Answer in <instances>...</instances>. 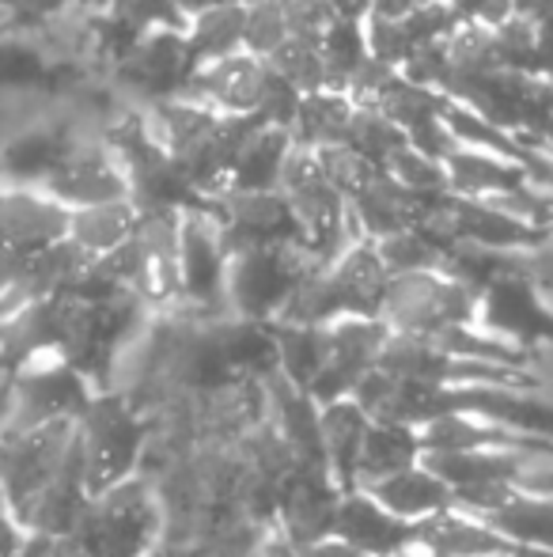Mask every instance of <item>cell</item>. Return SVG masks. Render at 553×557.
Returning <instances> with one entry per match:
<instances>
[{"label": "cell", "instance_id": "52a82bcc", "mask_svg": "<svg viewBox=\"0 0 553 557\" xmlns=\"http://www.w3.org/2000/svg\"><path fill=\"white\" fill-rule=\"evenodd\" d=\"M478 300L481 296L470 285L448 277L443 270L406 273V277H391L379 319L391 334L436 337L455 326L478 323Z\"/></svg>", "mask_w": 553, "mask_h": 557}, {"label": "cell", "instance_id": "6da1fadb", "mask_svg": "<svg viewBox=\"0 0 553 557\" xmlns=\"http://www.w3.org/2000/svg\"><path fill=\"white\" fill-rule=\"evenodd\" d=\"M387 285H391V273L379 262L376 243L356 239L334 262L315 265L303 277L277 323L330 326L341 319H379Z\"/></svg>", "mask_w": 553, "mask_h": 557}, {"label": "cell", "instance_id": "c3c4849f", "mask_svg": "<svg viewBox=\"0 0 553 557\" xmlns=\"http://www.w3.org/2000/svg\"><path fill=\"white\" fill-rule=\"evenodd\" d=\"M519 20L535 23V27H553V0H512Z\"/></svg>", "mask_w": 553, "mask_h": 557}, {"label": "cell", "instance_id": "d6a6232c", "mask_svg": "<svg viewBox=\"0 0 553 557\" xmlns=\"http://www.w3.org/2000/svg\"><path fill=\"white\" fill-rule=\"evenodd\" d=\"M376 255L391 277H406V273H432L443 270V247L420 227H406L399 235H387L376 243Z\"/></svg>", "mask_w": 553, "mask_h": 557}, {"label": "cell", "instance_id": "f907efd6", "mask_svg": "<svg viewBox=\"0 0 553 557\" xmlns=\"http://www.w3.org/2000/svg\"><path fill=\"white\" fill-rule=\"evenodd\" d=\"M330 4H334V15H338V20L364 23V20H368V12H372V0H330Z\"/></svg>", "mask_w": 553, "mask_h": 557}, {"label": "cell", "instance_id": "d6986e66", "mask_svg": "<svg viewBox=\"0 0 553 557\" xmlns=\"http://www.w3.org/2000/svg\"><path fill=\"white\" fill-rule=\"evenodd\" d=\"M368 429H372V418L364 413V406L353 403V398H338V403L318 406V444H323V462L341 490H353L356 485V462H361V447H364Z\"/></svg>", "mask_w": 553, "mask_h": 557}, {"label": "cell", "instance_id": "83f0119b", "mask_svg": "<svg viewBox=\"0 0 553 557\" xmlns=\"http://www.w3.org/2000/svg\"><path fill=\"white\" fill-rule=\"evenodd\" d=\"M277 349V375L307 395L326 364V326H300V323H269Z\"/></svg>", "mask_w": 553, "mask_h": 557}, {"label": "cell", "instance_id": "e575fe53", "mask_svg": "<svg viewBox=\"0 0 553 557\" xmlns=\"http://www.w3.org/2000/svg\"><path fill=\"white\" fill-rule=\"evenodd\" d=\"M493 46H497V65L504 73L516 76H535L539 81V27L519 15H512L508 23L493 30Z\"/></svg>", "mask_w": 553, "mask_h": 557}, {"label": "cell", "instance_id": "1f68e13d", "mask_svg": "<svg viewBox=\"0 0 553 557\" xmlns=\"http://www.w3.org/2000/svg\"><path fill=\"white\" fill-rule=\"evenodd\" d=\"M443 103H448V96L443 91H432V88H420V84H410L406 76H394L391 84L384 88V96L376 99V111L379 114H387L394 125H399L402 133H414L420 129V125H428V122H440V114H443Z\"/></svg>", "mask_w": 553, "mask_h": 557}, {"label": "cell", "instance_id": "f35d334b", "mask_svg": "<svg viewBox=\"0 0 553 557\" xmlns=\"http://www.w3.org/2000/svg\"><path fill=\"white\" fill-rule=\"evenodd\" d=\"M364 38H368V53L376 61L391 69H402L410 58H414V42L406 38V27L402 20H384V15H368L364 20Z\"/></svg>", "mask_w": 553, "mask_h": 557}, {"label": "cell", "instance_id": "8fae6325", "mask_svg": "<svg viewBox=\"0 0 553 557\" xmlns=\"http://www.w3.org/2000/svg\"><path fill=\"white\" fill-rule=\"evenodd\" d=\"M228 250L209 213H183L178 224V304L198 315H228L224 308Z\"/></svg>", "mask_w": 553, "mask_h": 557}, {"label": "cell", "instance_id": "44dd1931", "mask_svg": "<svg viewBox=\"0 0 553 557\" xmlns=\"http://www.w3.org/2000/svg\"><path fill=\"white\" fill-rule=\"evenodd\" d=\"M478 520H486L489 528H493L504 543L516 546V550L553 554V497H535V493L508 490L489 512H481Z\"/></svg>", "mask_w": 553, "mask_h": 557}, {"label": "cell", "instance_id": "74e56055", "mask_svg": "<svg viewBox=\"0 0 553 557\" xmlns=\"http://www.w3.org/2000/svg\"><path fill=\"white\" fill-rule=\"evenodd\" d=\"M315 160H318V168H323V175L330 178V186H334V190H338L345 201H353L356 194H361L364 186H368L372 178L379 175V168H372L368 160H361L356 152H349L345 145L318 148Z\"/></svg>", "mask_w": 553, "mask_h": 557}, {"label": "cell", "instance_id": "7c38bea8", "mask_svg": "<svg viewBox=\"0 0 553 557\" xmlns=\"http://www.w3.org/2000/svg\"><path fill=\"white\" fill-rule=\"evenodd\" d=\"M387 337L391 331L384 326V319H341V323L326 326V364L307 391L315 406L353 398L356 383L376 372Z\"/></svg>", "mask_w": 553, "mask_h": 557}, {"label": "cell", "instance_id": "ac0fdd59", "mask_svg": "<svg viewBox=\"0 0 553 557\" xmlns=\"http://www.w3.org/2000/svg\"><path fill=\"white\" fill-rule=\"evenodd\" d=\"M356 490H364L379 508H387V512L399 516V520L414 523V528L432 520V516L448 512V508H455V493H451L425 462H414V467L399 470V474L384 478V482L356 485Z\"/></svg>", "mask_w": 553, "mask_h": 557}, {"label": "cell", "instance_id": "816d5d0a", "mask_svg": "<svg viewBox=\"0 0 553 557\" xmlns=\"http://www.w3.org/2000/svg\"><path fill=\"white\" fill-rule=\"evenodd\" d=\"M144 557H183V554H178V550H175V546H171V543H160V546H155L152 554H144Z\"/></svg>", "mask_w": 553, "mask_h": 557}, {"label": "cell", "instance_id": "2e32d148", "mask_svg": "<svg viewBox=\"0 0 553 557\" xmlns=\"http://www.w3.org/2000/svg\"><path fill=\"white\" fill-rule=\"evenodd\" d=\"M334 539L353 546L364 557H391L417 546V528L387 508H379L364 490H341L338 512H334Z\"/></svg>", "mask_w": 553, "mask_h": 557}, {"label": "cell", "instance_id": "11a10c76", "mask_svg": "<svg viewBox=\"0 0 553 557\" xmlns=\"http://www.w3.org/2000/svg\"><path fill=\"white\" fill-rule=\"evenodd\" d=\"M420 4H448V0H420Z\"/></svg>", "mask_w": 553, "mask_h": 557}, {"label": "cell", "instance_id": "9c48e42d", "mask_svg": "<svg viewBox=\"0 0 553 557\" xmlns=\"http://www.w3.org/2000/svg\"><path fill=\"white\" fill-rule=\"evenodd\" d=\"M190 76L193 61L190 46H186V30H152V35L137 38L111 65V81L140 107L178 99Z\"/></svg>", "mask_w": 553, "mask_h": 557}, {"label": "cell", "instance_id": "f546056e", "mask_svg": "<svg viewBox=\"0 0 553 557\" xmlns=\"http://www.w3.org/2000/svg\"><path fill=\"white\" fill-rule=\"evenodd\" d=\"M318 53H323V88L338 91V96H349V84H353V76L361 73L364 61L372 58L368 38H364V23L334 20L330 27L323 30Z\"/></svg>", "mask_w": 553, "mask_h": 557}, {"label": "cell", "instance_id": "681fc988", "mask_svg": "<svg viewBox=\"0 0 553 557\" xmlns=\"http://www.w3.org/2000/svg\"><path fill=\"white\" fill-rule=\"evenodd\" d=\"M527 270H531V281L542 296H553V262H542L539 255H527Z\"/></svg>", "mask_w": 553, "mask_h": 557}, {"label": "cell", "instance_id": "8d00e7d4", "mask_svg": "<svg viewBox=\"0 0 553 557\" xmlns=\"http://www.w3.org/2000/svg\"><path fill=\"white\" fill-rule=\"evenodd\" d=\"M384 171L399 186H406L410 194H417V198L448 194V171H443V163L428 160V156H420L417 148H410V145L402 148V152H394Z\"/></svg>", "mask_w": 553, "mask_h": 557}, {"label": "cell", "instance_id": "4dcf8cb0", "mask_svg": "<svg viewBox=\"0 0 553 557\" xmlns=\"http://www.w3.org/2000/svg\"><path fill=\"white\" fill-rule=\"evenodd\" d=\"M410 140L399 125L391 122L387 114H379L376 107H356L353 103V117H349V129H345V148L356 152L361 160H368L372 168L384 171L391 163L394 152H402Z\"/></svg>", "mask_w": 553, "mask_h": 557}, {"label": "cell", "instance_id": "7a4b0ae2", "mask_svg": "<svg viewBox=\"0 0 553 557\" xmlns=\"http://www.w3.org/2000/svg\"><path fill=\"white\" fill-rule=\"evenodd\" d=\"M88 557H144L167 543V508L163 493L144 474L96 493L84 508L73 535Z\"/></svg>", "mask_w": 553, "mask_h": 557}, {"label": "cell", "instance_id": "4fadbf2b", "mask_svg": "<svg viewBox=\"0 0 553 557\" xmlns=\"http://www.w3.org/2000/svg\"><path fill=\"white\" fill-rule=\"evenodd\" d=\"M478 326L504 342L531 349V345H553V308L535 288L531 270L508 273L493 281L478 300Z\"/></svg>", "mask_w": 553, "mask_h": 557}, {"label": "cell", "instance_id": "8992f818", "mask_svg": "<svg viewBox=\"0 0 553 557\" xmlns=\"http://www.w3.org/2000/svg\"><path fill=\"white\" fill-rule=\"evenodd\" d=\"M311 270L315 258L300 247H259L231 255L224 277V308L247 323H277Z\"/></svg>", "mask_w": 553, "mask_h": 557}, {"label": "cell", "instance_id": "4316f807", "mask_svg": "<svg viewBox=\"0 0 553 557\" xmlns=\"http://www.w3.org/2000/svg\"><path fill=\"white\" fill-rule=\"evenodd\" d=\"M243 23H247L243 4H216L190 15V23H186V46H190L193 69L243 53Z\"/></svg>", "mask_w": 553, "mask_h": 557}, {"label": "cell", "instance_id": "b9f144b4", "mask_svg": "<svg viewBox=\"0 0 553 557\" xmlns=\"http://www.w3.org/2000/svg\"><path fill=\"white\" fill-rule=\"evenodd\" d=\"M410 84H420V88H432V91H443L451 76V61H448V42H432V46H420L414 50V58L399 69Z\"/></svg>", "mask_w": 553, "mask_h": 557}, {"label": "cell", "instance_id": "f5cc1de1", "mask_svg": "<svg viewBox=\"0 0 553 557\" xmlns=\"http://www.w3.org/2000/svg\"><path fill=\"white\" fill-rule=\"evenodd\" d=\"M474 557H524V550H516V546H512V550H497V554H474Z\"/></svg>", "mask_w": 553, "mask_h": 557}, {"label": "cell", "instance_id": "ee69618b", "mask_svg": "<svg viewBox=\"0 0 553 557\" xmlns=\"http://www.w3.org/2000/svg\"><path fill=\"white\" fill-rule=\"evenodd\" d=\"M451 8H455L463 27H486V30H497L501 23H508L516 15L512 0H451Z\"/></svg>", "mask_w": 553, "mask_h": 557}, {"label": "cell", "instance_id": "7dc6e473", "mask_svg": "<svg viewBox=\"0 0 553 557\" xmlns=\"http://www.w3.org/2000/svg\"><path fill=\"white\" fill-rule=\"evenodd\" d=\"M23 528L15 523V516L8 512V505L0 500V557H15L20 554V546H23Z\"/></svg>", "mask_w": 553, "mask_h": 557}, {"label": "cell", "instance_id": "d4e9b609", "mask_svg": "<svg viewBox=\"0 0 553 557\" xmlns=\"http://www.w3.org/2000/svg\"><path fill=\"white\" fill-rule=\"evenodd\" d=\"M292 133L288 129H259L251 137V145L239 152L236 168L228 175V190L224 194H269L277 190L280 183V171H285V160L292 152Z\"/></svg>", "mask_w": 553, "mask_h": 557}, {"label": "cell", "instance_id": "d590c367", "mask_svg": "<svg viewBox=\"0 0 553 557\" xmlns=\"http://www.w3.org/2000/svg\"><path fill=\"white\" fill-rule=\"evenodd\" d=\"M288 38V23H285V8L280 0H254L247 4V23H243V53L266 61Z\"/></svg>", "mask_w": 553, "mask_h": 557}, {"label": "cell", "instance_id": "db71d44e", "mask_svg": "<svg viewBox=\"0 0 553 557\" xmlns=\"http://www.w3.org/2000/svg\"><path fill=\"white\" fill-rule=\"evenodd\" d=\"M391 557H425V554H420L417 546H414V550H406V554H391Z\"/></svg>", "mask_w": 553, "mask_h": 557}, {"label": "cell", "instance_id": "277c9868", "mask_svg": "<svg viewBox=\"0 0 553 557\" xmlns=\"http://www.w3.org/2000/svg\"><path fill=\"white\" fill-rule=\"evenodd\" d=\"M277 194L288 201V209L300 221L303 239H307V255L315 258V265L334 262L349 243L361 239L353 227V216H349V201L330 186V178L323 175L311 148L292 145L285 171H280Z\"/></svg>", "mask_w": 553, "mask_h": 557}, {"label": "cell", "instance_id": "60d3db41", "mask_svg": "<svg viewBox=\"0 0 553 557\" xmlns=\"http://www.w3.org/2000/svg\"><path fill=\"white\" fill-rule=\"evenodd\" d=\"M300 103L303 96L292 88V84L285 81V76H277L274 69L266 73V84H262V99H259V122L262 125H274V129H288L292 133L296 125V114H300Z\"/></svg>", "mask_w": 553, "mask_h": 557}, {"label": "cell", "instance_id": "cb8c5ba5", "mask_svg": "<svg viewBox=\"0 0 553 557\" xmlns=\"http://www.w3.org/2000/svg\"><path fill=\"white\" fill-rule=\"evenodd\" d=\"M140 224V213L134 209V201H106V206H88V209H73L68 213V243L76 250L99 262L111 250H118L122 243L134 239Z\"/></svg>", "mask_w": 553, "mask_h": 557}, {"label": "cell", "instance_id": "3957f363", "mask_svg": "<svg viewBox=\"0 0 553 557\" xmlns=\"http://www.w3.org/2000/svg\"><path fill=\"white\" fill-rule=\"evenodd\" d=\"M148 418L144 410L122 391H96L84 418L76 421V447H80V467L88 497L106 493L114 485L140 474V459L148 451Z\"/></svg>", "mask_w": 553, "mask_h": 557}, {"label": "cell", "instance_id": "7bdbcfd3", "mask_svg": "<svg viewBox=\"0 0 553 557\" xmlns=\"http://www.w3.org/2000/svg\"><path fill=\"white\" fill-rule=\"evenodd\" d=\"M280 8L292 38H323V30L338 20L330 0H280Z\"/></svg>", "mask_w": 553, "mask_h": 557}, {"label": "cell", "instance_id": "5b68a950", "mask_svg": "<svg viewBox=\"0 0 553 557\" xmlns=\"http://www.w3.org/2000/svg\"><path fill=\"white\" fill-rule=\"evenodd\" d=\"M91 398H96V387L68 360L42 357L8 380V413L0 418V436L76 425Z\"/></svg>", "mask_w": 553, "mask_h": 557}, {"label": "cell", "instance_id": "9a60e30c", "mask_svg": "<svg viewBox=\"0 0 553 557\" xmlns=\"http://www.w3.org/2000/svg\"><path fill=\"white\" fill-rule=\"evenodd\" d=\"M68 239V209L42 190L0 186V250L35 258L46 247Z\"/></svg>", "mask_w": 553, "mask_h": 557}, {"label": "cell", "instance_id": "f6af8a7d", "mask_svg": "<svg viewBox=\"0 0 553 557\" xmlns=\"http://www.w3.org/2000/svg\"><path fill=\"white\" fill-rule=\"evenodd\" d=\"M80 0H0V12L12 15V27H42V23L65 15Z\"/></svg>", "mask_w": 553, "mask_h": 557}, {"label": "cell", "instance_id": "30bf717a", "mask_svg": "<svg viewBox=\"0 0 553 557\" xmlns=\"http://www.w3.org/2000/svg\"><path fill=\"white\" fill-rule=\"evenodd\" d=\"M209 216L221 227V243L231 255L259 247H300L307 250L303 227L277 190L269 194H221L209 198Z\"/></svg>", "mask_w": 553, "mask_h": 557}, {"label": "cell", "instance_id": "ab89813d", "mask_svg": "<svg viewBox=\"0 0 553 557\" xmlns=\"http://www.w3.org/2000/svg\"><path fill=\"white\" fill-rule=\"evenodd\" d=\"M402 27H406V38L414 42V50H420V46L448 42L463 23H458L451 4H420L410 15H402Z\"/></svg>", "mask_w": 553, "mask_h": 557}, {"label": "cell", "instance_id": "e0dca14e", "mask_svg": "<svg viewBox=\"0 0 553 557\" xmlns=\"http://www.w3.org/2000/svg\"><path fill=\"white\" fill-rule=\"evenodd\" d=\"M266 73H269V65L262 58L236 53V58L193 69V76L183 88V99L209 107V111H216V114H254L259 111Z\"/></svg>", "mask_w": 553, "mask_h": 557}, {"label": "cell", "instance_id": "f1b7e54d", "mask_svg": "<svg viewBox=\"0 0 553 557\" xmlns=\"http://www.w3.org/2000/svg\"><path fill=\"white\" fill-rule=\"evenodd\" d=\"M349 117H353V99L338 96V91H311L303 96L300 114H296L292 125V140L300 148H334V145H345V129H349Z\"/></svg>", "mask_w": 553, "mask_h": 557}, {"label": "cell", "instance_id": "836d02e7", "mask_svg": "<svg viewBox=\"0 0 553 557\" xmlns=\"http://www.w3.org/2000/svg\"><path fill=\"white\" fill-rule=\"evenodd\" d=\"M318 42L323 38H292L277 46L266 58V65L274 69L277 76H285L300 96H311V91H323V53H318Z\"/></svg>", "mask_w": 553, "mask_h": 557}, {"label": "cell", "instance_id": "ffe728a7", "mask_svg": "<svg viewBox=\"0 0 553 557\" xmlns=\"http://www.w3.org/2000/svg\"><path fill=\"white\" fill-rule=\"evenodd\" d=\"M448 194L455 198H474V201H489V198H504V194H516L524 186H535L519 163L501 160L493 152H481V148H458L448 163Z\"/></svg>", "mask_w": 553, "mask_h": 557}, {"label": "cell", "instance_id": "bcb514c9", "mask_svg": "<svg viewBox=\"0 0 553 557\" xmlns=\"http://www.w3.org/2000/svg\"><path fill=\"white\" fill-rule=\"evenodd\" d=\"M15 557H88L73 539H61V535H27Z\"/></svg>", "mask_w": 553, "mask_h": 557}, {"label": "cell", "instance_id": "ba28073f", "mask_svg": "<svg viewBox=\"0 0 553 557\" xmlns=\"http://www.w3.org/2000/svg\"><path fill=\"white\" fill-rule=\"evenodd\" d=\"M73 436L76 425H50L38 429V433L0 436V500L8 505L20 528L30 505L58 478L61 462L73 447Z\"/></svg>", "mask_w": 553, "mask_h": 557}, {"label": "cell", "instance_id": "603a6c76", "mask_svg": "<svg viewBox=\"0 0 553 557\" xmlns=\"http://www.w3.org/2000/svg\"><path fill=\"white\" fill-rule=\"evenodd\" d=\"M61 69L46 58V50L20 30H0V99H27L38 91H53Z\"/></svg>", "mask_w": 553, "mask_h": 557}, {"label": "cell", "instance_id": "5bb4252c", "mask_svg": "<svg viewBox=\"0 0 553 557\" xmlns=\"http://www.w3.org/2000/svg\"><path fill=\"white\" fill-rule=\"evenodd\" d=\"M53 201L73 213V209L106 206V201H126L129 183L118 156L106 148L103 137H80V145L68 152V160L53 171V178L42 186Z\"/></svg>", "mask_w": 553, "mask_h": 557}, {"label": "cell", "instance_id": "484cf974", "mask_svg": "<svg viewBox=\"0 0 553 557\" xmlns=\"http://www.w3.org/2000/svg\"><path fill=\"white\" fill-rule=\"evenodd\" d=\"M420 462V436L410 425H394V421H372L368 436L361 447V462H356V485L384 482V478L399 474V470Z\"/></svg>", "mask_w": 553, "mask_h": 557}, {"label": "cell", "instance_id": "7402d4cb", "mask_svg": "<svg viewBox=\"0 0 553 557\" xmlns=\"http://www.w3.org/2000/svg\"><path fill=\"white\" fill-rule=\"evenodd\" d=\"M417 550L425 557H474V554L512 550V543H504V539L474 512L448 508V512L417 523Z\"/></svg>", "mask_w": 553, "mask_h": 557}]
</instances>
